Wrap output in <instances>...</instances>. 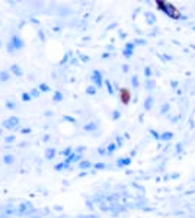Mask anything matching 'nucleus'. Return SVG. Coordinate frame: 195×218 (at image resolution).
<instances>
[{
  "label": "nucleus",
  "instance_id": "26",
  "mask_svg": "<svg viewBox=\"0 0 195 218\" xmlns=\"http://www.w3.org/2000/svg\"><path fill=\"white\" fill-rule=\"evenodd\" d=\"M144 73H146V77H150V74H152V70L149 67H146V70H144Z\"/></svg>",
  "mask_w": 195,
  "mask_h": 218
},
{
  "label": "nucleus",
  "instance_id": "23",
  "mask_svg": "<svg viewBox=\"0 0 195 218\" xmlns=\"http://www.w3.org/2000/svg\"><path fill=\"white\" fill-rule=\"evenodd\" d=\"M153 86H155V82H152V80L147 82V89H153Z\"/></svg>",
  "mask_w": 195,
  "mask_h": 218
},
{
  "label": "nucleus",
  "instance_id": "13",
  "mask_svg": "<svg viewBox=\"0 0 195 218\" xmlns=\"http://www.w3.org/2000/svg\"><path fill=\"white\" fill-rule=\"evenodd\" d=\"M92 164H90V161H80V164H79V167L80 169H89Z\"/></svg>",
  "mask_w": 195,
  "mask_h": 218
},
{
  "label": "nucleus",
  "instance_id": "8",
  "mask_svg": "<svg viewBox=\"0 0 195 218\" xmlns=\"http://www.w3.org/2000/svg\"><path fill=\"white\" fill-rule=\"evenodd\" d=\"M54 156H56V148H47L45 157H47V159H54Z\"/></svg>",
  "mask_w": 195,
  "mask_h": 218
},
{
  "label": "nucleus",
  "instance_id": "16",
  "mask_svg": "<svg viewBox=\"0 0 195 218\" xmlns=\"http://www.w3.org/2000/svg\"><path fill=\"white\" fill-rule=\"evenodd\" d=\"M67 167H69L67 163H58L57 166H56V170H61V169H67Z\"/></svg>",
  "mask_w": 195,
  "mask_h": 218
},
{
  "label": "nucleus",
  "instance_id": "10",
  "mask_svg": "<svg viewBox=\"0 0 195 218\" xmlns=\"http://www.w3.org/2000/svg\"><path fill=\"white\" fill-rule=\"evenodd\" d=\"M152 105H153V98H147L146 102H144V108H146L147 111H150V109H152Z\"/></svg>",
  "mask_w": 195,
  "mask_h": 218
},
{
  "label": "nucleus",
  "instance_id": "12",
  "mask_svg": "<svg viewBox=\"0 0 195 218\" xmlns=\"http://www.w3.org/2000/svg\"><path fill=\"white\" fill-rule=\"evenodd\" d=\"M54 101H56V102L63 101V93H61V92H56V93H54Z\"/></svg>",
  "mask_w": 195,
  "mask_h": 218
},
{
  "label": "nucleus",
  "instance_id": "25",
  "mask_svg": "<svg viewBox=\"0 0 195 218\" xmlns=\"http://www.w3.org/2000/svg\"><path fill=\"white\" fill-rule=\"evenodd\" d=\"M115 147H117V145H115V144H111V145H109V147H108V153H112V151L115 150Z\"/></svg>",
  "mask_w": 195,
  "mask_h": 218
},
{
  "label": "nucleus",
  "instance_id": "22",
  "mask_svg": "<svg viewBox=\"0 0 195 218\" xmlns=\"http://www.w3.org/2000/svg\"><path fill=\"white\" fill-rule=\"evenodd\" d=\"M147 17H149V22H150V23H153V22H155V16H153L152 13H147Z\"/></svg>",
  "mask_w": 195,
  "mask_h": 218
},
{
  "label": "nucleus",
  "instance_id": "17",
  "mask_svg": "<svg viewBox=\"0 0 195 218\" xmlns=\"http://www.w3.org/2000/svg\"><path fill=\"white\" fill-rule=\"evenodd\" d=\"M118 164L122 166V164H130V159H120L118 160Z\"/></svg>",
  "mask_w": 195,
  "mask_h": 218
},
{
  "label": "nucleus",
  "instance_id": "21",
  "mask_svg": "<svg viewBox=\"0 0 195 218\" xmlns=\"http://www.w3.org/2000/svg\"><path fill=\"white\" fill-rule=\"evenodd\" d=\"M133 86H134V87H138V79H137V76H134V77H133Z\"/></svg>",
  "mask_w": 195,
  "mask_h": 218
},
{
  "label": "nucleus",
  "instance_id": "29",
  "mask_svg": "<svg viewBox=\"0 0 195 218\" xmlns=\"http://www.w3.org/2000/svg\"><path fill=\"white\" fill-rule=\"evenodd\" d=\"M88 93L93 95V93H95V89H93V87H89V89H88Z\"/></svg>",
  "mask_w": 195,
  "mask_h": 218
},
{
  "label": "nucleus",
  "instance_id": "19",
  "mask_svg": "<svg viewBox=\"0 0 195 218\" xmlns=\"http://www.w3.org/2000/svg\"><path fill=\"white\" fill-rule=\"evenodd\" d=\"M122 102H124V103H127V102H128V93L125 92V90L122 92Z\"/></svg>",
  "mask_w": 195,
  "mask_h": 218
},
{
  "label": "nucleus",
  "instance_id": "31",
  "mask_svg": "<svg viewBox=\"0 0 195 218\" xmlns=\"http://www.w3.org/2000/svg\"><path fill=\"white\" fill-rule=\"evenodd\" d=\"M0 47H2V42H0Z\"/></svg>",
  "mask_w": 195,
  "mask_h": 218
},
{
  "label": "nucleus",
  "instance_id": "24",
  "mask_svg": "<svg viewBox=\"0 0 195 218\" xmlns=\"http://www.w3.org/2000/svg\"><path fill=\"white\" fill-rule=\"evenodd\" d=\"M106 86H108V92L114 93V89H112V86H111V83H109V82H106Z\"/></svg>",
  "mask_w": 195,
  "mask_h": 218
},
{
  "label": "nucleus",
  "instance_id": "1",
  "mask_svg": "<svg viewBox=\"0 0 195 218\" xmlns=\"http://www.w3.org/2000/svg\"><path fill=\"white\" fill-rule=\"evenodd\" d=\"M157 8L160 9V10H163L169 17H173V19H179L181 17V12L173 5L165 3V2H157Z\"/></svg>",
  "mask_w": 195,
  "mask_h": 218
},
{
  "label": "nucleus",
  "instance_id": "5",
  "mask_svg": "<svg viewBox=\"0 0 195 218\" xmlns=\"http://www.w3.org/2000/svg\"><path fill=\"white\" fill-rule=\"evenodd\" d=\"M82 156H79V154H70L69 157H67V160H66V163H73V161H79L80 160Z\"/></svg>",
  "mask_w": 195,
  "mask_h": 218
},
{
  "label": "nucleus",
  "instance_id": "4",
  "mask_svg": "<svg viewBox=\"0 0 195 218\" xmlns=\"http://www.w3.org/2000/svg\"><path fill=\"white\" fill-rule=\"evenodd\" d=\"M18 124H19V119H18L16 117H12V118H9L3 125H5V128H9V129H10V128H15Z\"/></svg>",
  "mask_w": 195,
  "mask_h": 218
},
{
  "label": "nucleus",
  "instance_id": "3",
  "mask_svg": "<svg viewBox=\"0 0 195 218\" xmlns=\"http://www.w3.org/2000/svg\"><path fill=\"white\" fill-rule=\"evenodd\" d=\"M92 80L95 82V84H96L98 87H102V74H101V71L95 70L93 76H92Z\"/></svg>",
  "mask_w": 195,
  "mask_h": 218
},
{
  "label": "nucleus",
  "instance_id": "9",
  "mask_svg": "<svg viewBox=\"0 0 195 218\" xmlns=\"http://www.w3.org/2000/svg\"><path fill=\"white\" fill-rule=\"evenodd\" d=\"M3 161H5V164H12V163L15 161V157H13L12 154H8V156L3 157Z\"/></svg>",
  "mask_w": 195,
  "mask_h": 218
},
{
  "label": "nucleus",
  "instance_id": "11",
  "mask_svg": "<svg viewBox=\"0 0 195 218\" xmlns=\"http://www.w3.org/2000/svg\"><path fill=\"white\" fill-rule=\"evenodd\" d=\"M9 77H10V74H9L8 71H0V80H2V82L9 80Z\"/></svg>",
  "mask_w": 195,
  "mask_h": 218
},
{
  "label": "nucleus",
  "instance_id": "14",
  "mask_svg": "<svg viewBox=\"0 0 195 218\" xmlns=\"http://www.w3.org/2000/svg\"><path fill=\"white\" fill-rule=\"evenodd\" d=\"M96 126H98L96 122H92V124H88V125H85V129H86V131H90V129H95Z\"/></svg>",
  "mask_w": 195,
  "mask_h": 218
},
{
  "label": "nucleus",
  "instance_id": "30",
  "mask_svg": "<svg viewBox=\"0 0 195 218\" xmlns=\"http://www.w3.org/2000/svg\"><path fill=\"white\" fill-rule=\"evenodd\" d=\"M32 95H34V96H37V95H40V92H38V90H34Z\"/></svg>",
  "mask_w": 195,
  "mask_h": 218
},
{
  "label": "nucleus",
  "instance_id": "28",
  "mask_svg": "<svg viewBox=\"0 0 195 218\" xmlns=\"http://www.w3.org/2000/svg\"><path fill=\"white\" fill-rule=\"evenodd\" d=\"M105 167V164L104 163H99V164H96V169H104Z\"/></svg>",
  "mask_w": 195,
  "mask_h": 218
},
{
  "label": "nucleus",
  "instance_id": "7",
  "mask_svg": "<svg viewBox=\"0 0 195 218\" xmlns=\"http://www.w3.org/2000/svg\"><path fill=\"white\" fill-rule=\"evenodd\" d=\"M10 70H12V73L16 76H22V70H21V67L18 66V64H13L12 67H10Z\"/></svg>",
  "mask_w": 195,
  "mask_h": 218
},
{
  "label": "nucleus",
  "instance_id": "2",
  "mask_svg": "<svg viewBox=\"0 0 195 218\" xmlns=\"http://www.w3.org/2000/svg\"><path fill=\"white\" fill-rule=\"evenodd\" d=\"M22 47H24V41L21 39V36L13 35L10 38V42H9V51L12 52V51H15V50H21Z\"/></svg>",
  "mask_w": 195,
  "mask_h": 218
},
{
  "label": "nucleus",
  "instance_id": "20",
  "mask_svg": "<svg viewBox=\"0 0 195 218\" xmlns=\"http://www.w3.org/2000/svg\"><path fill=\"white\" fill-rule=\"evenodd\" d=\"M22 99H24L25 102L31 101V95H29V93H24V95H22Z\"/></svg>",
  "mask_w": 195,
  "mask_h": 218
},
{
  "label": "nucleus",
  "instance_id": "15",
  "mask_svg": "<svg viewBox=\"0 0 195 218\" xmlns=\"http://www.w3.org/2000/svg\"><path fill=\"white\" fill-rule=\"evenodd\" d=\"M38 90H41V92H48V90H50L48 84H45V83L40 84V87H38Z\"/></svg>",
  "mask_w": 195,
  "mask_h": 218
},
{
  "label": "nucleus",
  "instance_id": "18",
  "mask_svg": "<svg viewBox=\"0 0 195 218\" xmlns=\"http://www.w3.org/2000/svg\"><path fill=\"white\" fill-rule=\"evenodd\" d=\"M160 138L162 140H169V138H172V134L171 132H165L163 135H160Z\"/></svg>",
  "mask_w": 195,
  "mask_h": 218
},
{
  "label": "nucleus",
  "instance_id": "27",
  "mask_svg": "<svg viewBox=\"0 0 195 218\" xmlns=\"http://www.w3.org/2000/svg\"><path fill=\"white\" fill-rule=\"evenodd\" d=\"M168 109H169V105H165V106H163L162 114H166V112H168Z\"/></svg>",
  "mask_w": 195,
  "mask_h": 218
},
{
  "label": "nucleus",
  "instance_id": "6",
  "mask_svg": "<svg viewBox=\"0 0 195 218\" xmlns=\"http://www.w3.org/2000/svg\"><path fill=\"white\" fill-rule=\"evenodd\" d=\"M133 48H134V44H127V48L124 50V55L130 57L131 54H133Z\"/></svg>",
  "mask_w": 195,
  "mask_h": 218
}]
</instances>
